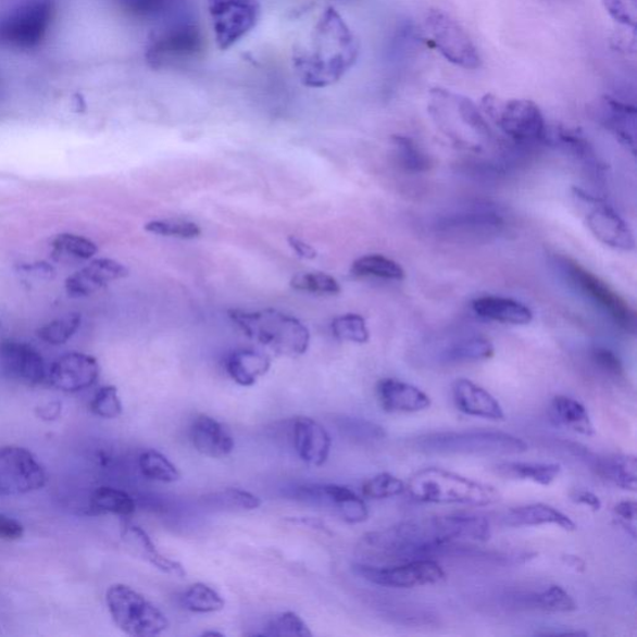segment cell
Returning <instances> with one entry per match:
<instances>
[{
  "label": "cell",
  "mask_w": 637,
  "mask_h": 637,
  "mask_svg": "<svg viewBox=\"0 0 637 637\" xmlns=\"http://www.w3.org/2000/svg\"><path fill=\"white\" fill-rule=\"evenodd\" d=\"M127 275L128 270L124 264L109 258H101L71 275L65 280V290L72 298L89 297L95 291L107 287L109 283L124 279Z\"/></svg>",
  "instance_id": "d6986e66"
},
{
  "label": "cell",
  "mask_w": 637,
  "mask_h": 637,
  "mask_svg": "<svg viewBox=\"0 0 637 637\" xmlns=\"http://www.w3.org/2000/svg\"><path fill=\"white\" fill-rule=\"evenodd\" d=\"M561 264L566 277L576 289H579L602 312L613 318V322L624 332L633 335L636 333V312L616 290L571 258H563Z\"/></svg>",
  "instance_id": "4fadbf2b"
},
{
  "label": "cell",
  "mask_w": 637,
  "mask_h": 637,
  "mask_svg": "<svg viewBox=\"0 0 637 637\" xmlns=\"http://www.w3.org/2000/svg\"><path fill=\"white\" fill-rule=\"evenodd\" d=\"M395 157L400 166L410 172H426L432 168V160L410 137L396 135L392 137Z\"/></svg>",
  "instance_id": "ab89813d"
},
{
  "label": "cell",
  "mask_w": 637,
  "mask_h": 637,
  "mask_svg": "<svg viewBox=\"0 0 637 637\" xmlns=\"http://www.w3.org/2000/svg\"><path fill=\"white\" fill-rule=\"evenodd\" d=\"M139 467L142 475L162 484H175L180 479V472L165 454L157 450H148L140 454Z\"/></svg>",
  "instance_id": "f35d334b"
},
{
  "label": "cell",
  "mask_w": 637,
  "mask_h": 637,
  "mask_svg": "<svg viewBox=\"0 0 637 637\" xmlns=\"http://www.w3.org/2000/svg\"><path fill=\"white\" fill-rule=\"evenodd\" d=\"M489 523L472 513H452L411 520L361 538L359 550L370 561L404 563L425 561L464 549L466 541L489 539Z\"/></svg>",
  "instance_id": "6da1fadb"
},
{
  "label": "cell",
  "mask_w": 637,
  "mask_h": 637,
  "mask_svg": "<svg viewBox=\"0 0 637 637\" xmlns=\"http://www.w3.org/2000/svg\"><path fill=\"white\" fill-rule=\"evenodd\" d=\"M90 411L101 419L114 420L123 415V402L118 398L116 386H102L93 395L90 402Z\"/></svg>",
  "instance_id": "681fc988"
},
{
  "label": "cell",
  "mask_w": 637,
  "mask_h": 637,
  "mask_svg": "<svg viewBox=\"0 0 637 637\" xmlns=\"http://www.w3.org/2000/svg\"><path fill=\"white\" fill-rule=\"evenodd\" d=\"M591 234L608 247L620 251H633L635 237L627 223L604 203L594 204L585 217Z\"/></svg>",
  "instance_id": "44dd1931"
},
{
  "label": "cell",
  "mask_w": 637,
  "mask_h": 637,
  "mask_svg": "<svg viewBox=\"0 0 637 637\" xmlns=\"http://www.w3.org/2000/svg\"><path fill=\"white\" fill-rule=\"evenodd\" d=\"M60 412H62V403L60 402H49L37 410L38 416L46 421L57 420Z\"/></svg>",
  "instance_id": "94428289"
},
{
  "label": "cell",
  "mask_w": 637,
  "mask_h": 637,
  "mask_svg": "<svg viewBox=\"0 0 637 637\" xmlns=\"http://www.w3.org/2000/svg\"><path fill=\"white\" fill-rule=\"evenodd\" d=\"M264 636L310 637L313 636L308 624L295 611H284L274 615L264 628Z\"/></svg>",
  "instance_id": "7bdbcfd3"
},
{
  "label": "cell",
  "mask_w": 637,
  "mask_h": 637,
  "mask_svg": "<svg viewBox=\"0 0 637 637\" xmlns=\"http://www.w3.org/2000/svg\"><path fill=\"white\" fill-rule=\"evenodd\" d=\"M572 499L575 503L589 507L592 511H599L601 501L597 495L589 492V490L578 489L572 494Z\"/></svg>",
  "instance_id": "680465c9"
},
{
  "label": "cell",
  "mask_w": 637,
  "mask_h": 637,
  "mask_svg": "<svg viewBox=\"0 0 637 637\" xmlns=\"http://www.w3.org/2000/svg\"><path fill=\"white\" fill-rule=\"evenodd\" d=\"M529 604L550 613H571L576 610L574 599L562 587L552 585L545 591L535 594L529 598Z\"/></svg>",
  "instance_id": "bcb514c9"
},
{
  "label": "cell",
  "mask_w": 637,
  "mask_h": 637,
  "mask_svg": "<svg viewBox=\"0 0 637 637\" xmlns=\"http://www.w3.org/2000/svg\"><path fill=\"white\" fill-rule=\"evenodd\" d=\"M504 523L510 527H539V525H557L564 530L576 529L575 523L555 508L544 504H528L513 508L504 515Z\"/></svg>",
  "instance_id": "f546056e"
},
{
  "label": "cell",
  "mask_w": 637,
  "mask_h": 637,
  "mask_svg": "<svg viewBox=\"0 0 637 637\" xmlns=\"http://www.w3.org/2000/svg\"><path fill=\"white\" fill-rule=\"evenodd\" d=\"M607 12L615 22L635 28L637 21V0H602Z\"/></svg>",
  "instance_id": "f5cc1de1"
},
{
  "label": "cell",
  "mask_w": 637,
  "mask_h": 637,
  "mask_svg": "<svg viewBox=\"0 0 637 637\" xmlns=\"http://www.w3.org/2000/svg\"><path fill=\"white\" fill-rule=\"evenodd\" d=\"M550 416L557 425L584 436L596 434L587 409L579 401L567 396H557L550 404Z\"/></svg>",
  "instance_id": "1f68e13d"
},
{
  "label": "cell",
  "mask_w": 637,
  "mask_h": 637,
  "mask_svg": "<svg viewBox=\"0 0 637 637\" xmlns=\"http://www.w3.org/2000/svg\"><path fill=\"white\" fill-rule=\"evenodd\" d=\"M351 273L357 277H372L386 280H402L407 277L402 266L382 254L360 257L351 265Z\"/></svg>",
  "instance_id": "8d00e7d4"
},
{
  "label": "cell",
  "mask_w": 637,
  "mask_h": 637,
  "mask_svg": "<svg viewBox=\"0 0 637 637\" xmlns=\"http://www.w3.org/2000/svg\"><path fill=\"white\" fill-rule=\"evenodd\" d=\"M100 365L98 360L84 352H66L50 366L48 380L57 390L74 394L98 383Z\"/></svg>",
  "instance_id": "2e32d148"
},
{
  "label": "cell",
  "mask_w": 637,
  "mask_h": 637,
  "mask_svg": "<svg viewBox=\"0 0 637 637\" xmlns=\"http://www.w3.org/2000/svg\"><path fill=\"white\" fill-rule=\"evenodd\" d=\"M202 636H223V634L216 632H205L202 634Z\"/></svg>",
  "instance_id": "e7e4bbea"
},
{
  "label": "cell",
  "mask_w": 637,
  "mask_h": 637,
  "mask_svg": "<svg viewBox=\"0 0 637 637\" xmlns=\"http://www.w3.org/2000/svg\"><path fill=\"white\" fill-rule=\"evenodd\" d=\"M420 452L435 454H520L528 451L521 438L497 432L437 433L413 441Z\"/></svg>",
  "instance_id": "ba28073f"
},
{
  "label": "cell",
  "mask_w": 637,
  "mask_h": 637,
  "mask_svg": "<svg viewBox=\"0 0 637 637\" xmlns=\"http://www.w3.org/2000/svg\"><path fill=\"white\" fill-rule=\"evenodd\" d=\"M232 322H235L247 338L261 344L274 355L298 358L304 355L310 346V333L297 317L284 314L277 309H264L260 312L246 310H228Z\"/></svg>",
  "instance_id": "277c9868"
},
{
  "label": "cell",
  "mask_w": 637,
  "mask_h": 637,
  "mask_svg": "<svg viewBox=\"0 0 637 637\" xmlns=\"http://www.w3.org/2000/svg\"><path fill=\"white\" fill-rule=\"evenodd\" d=\"M480 110L499 130L516 142H538L547 139L544 113L536 102L527 99L503 100L495 95L482 99Z\"/></svg>",
  "instance_id": "30bf717a"
},
{
  "label": "cell",
  "mask_w": 637,
  "mask_h": 637,
  "mask_svg": "<svg viewBox=\"0 0 637 637\" xmlns=\"http://www.w3.org/2000/svg\"><path fill=\"white\" fill-rule=\"evenodd\" d=\"M290 287L317 295L337 296L341 291L339 282L325 273H299L291 278Z\"/></svg>",
  "instance_id": "f6af8a7d"
},
{
  "label": "cell",
  "mask_w": 637,
  "mask_h": 637,
  "mask_svg": "<svg viewBox=\"0 0 637 637\" xmlns=\"http://www.w3.org/2000/svg\"><path fill=\"white\" fill-rule=\"evenodd\" d=\"M204 50L203 33L196 22L179 18L154 30L146 46V62L152 67H174L200 58Z\"/></svg>",
  "instance_id": "52a82bcc"
},
{
  "label": "cell",
  "mask_w": 637,
  "mask_h": 637,
  "mask_svg": "<svg viewBox=\"0 0 637 637\" xmlns=\"http://www.w3.org/2000/svg\"><path fill=\"white\" fill-rule=\"evenodd\" d=\"M180 602L186 610L193 614L220 613L226 607L225 599L204 583L192 584L180 598Z\"/></svg>",
  "instance_id": "74e56055"
},
{
  "label": "cell",
  "mask_w": 637,
  "mask_h": 637,
  "mask_svg": "<svg viewBox=\"0 0 637 637\" xmlns=\"http://www.w3.org/2000/svg\"><path fill=\"white\" fill-rule=\"evenodd\" d=\"M404 490H408L412 499L422 503L485 507L501 499V495L494 486L437 467L416 472L409 479Z\"/></svg>",
  "instance_id": "5b68a950"
},
{
  "label": "cell",
  "mask_w": 637,
  "mask_h": 637,
  "mask_svg": "<svg viewBox=\"0 0 637 637\" xmlns=\"http://www.w3.org/2000/svg\"><path fill=\"white\" fill-rule=\"evenodd\" d=\"M615 519L620 525L636 539V516H637V504L633 501L620 502L615 505Z\"/></svg>",
  "instance_id": "11a10c76"
},
{
  "label": "cell",
  "mask_w": 637,
  "mask_h": 637,
  "mask_svg": "<svg viewBox=\"0 0 637 637\" xmlns=\"http://www.w3.org/2000/svg\"><path fill=\"white\" fill-rule=\"evenodd\" d=\"M332 333L340 341L366 344L370 339L365 318L359 314L335 317L332 323Z\"/></svg>",
  "instance_id": "ee69618b"
},
{
  "label": "cell",
  "mask_w": 637,
  "mask_h": 637,
  "mask_svg": "<svg viewBox=\"0 0 637 637\" xmlns=\"http://www.w3.org/2000/svg\"><path fill=\"white\" fill-rule=\"evenodd\" d=\"M340 428L352 440L361 442L380 441L386 437L385 429L380 425L363 419L344 417Z\"/></svg>",
  "instance_id": "816d5d0a"
},
{
  "label": "cell",
  "mask_w": 637,
  "mask_h": 637,
  "mask_svg": "<svg viewBox=\"0 0 637 637\" xmlns=\"http://www.w3.org/2000/svg\"><path fill=\"white\" fill-rule=\"evenodd\" d=\"M495 469L504 478L527 480L545 487L552 485L562 472L557 463L503 462Z\"/></svg>",
  "instance_id": "d6a6232c"
},
{
  "label": "cell",
  "mask_w": 637,
  "mask_h": 637,
  "mask_svg": "<svg viewBox=\"0 0 637 637\" xmlns=\"http://www.w3.org/2000/svg\"><path fill=\"white\" fill-rule=\"evenodd\" d=\"M115 4L128 16L136 20H154L165 14L175 0H114Z\"/></svg>",
  "instance_id": "7dc6e473"
},
{
  "label": "cell",
  "mask_w": 637,
  "mask_h": 637,
  "mask_svg": "<svg viewBox=\"0 0 637 637\" xmlns=\"http://www.w3.org/2000/svg\"><path fill=\"white\" fill-rule=\"evenodd\" d=\"M591 358L594 363H596L602 372L613 376H622L624 374L622 360H620L614 351L607 348H596L591 351Z\"/></svg>",
  "instance_id": "db71d44e"
},
{
  "label": "cell",
  "mask_w": 637,
  "mask_h": 637,
  "mask_svg": "<svg viewBox=\"0 0 637 637\" xmlns=\"http://www.w3.org/2000/svg\"><path fill=\"white\" fill-rule=\"evenodd\" d=\"M0 367L8 377L27 385H39L48 376L40 352L18 340L0 341Z\"/></svg>",
  "instance_id": "e0dca14e"
},
{
  "label": "cell",
  "mask_w": 637,
  "mask_h": 637,
  "mask_svg": "<svg viewBox=\"0 0 637 637\" xmlns=\"http://www.w3.org/2000/svg\"><path fill=\"white\" fill-rule=\"evenodd\" d=\"M377 401L389 413H412L425 411L432 407L429 396L398 378H383L376 386Z\"/></svg>",
  "instance_id": "603a6c76"
},
{
  "label": "cell",
  "mask_w": 637,
  "mask_h": 637,
  "mask_svg": "<svg viewBox=\"0 0 637 637\" xmlns=\"http://www.w3.org/2000/svg\"><path fill=\"white\" fill-rule=\"evenodd\" d=\"M360 42L333 7L317 14L291 50V64L305 88L326 89L338 84L355 66Z\"/></svg>",
  "instance_id": "7a4b0ae2"
},
{
  "label": "cell",
  "mask_w": 637,
  "mask_h": 637,
  "mask_svg": "<svg viewBox=\"0 0 637 637\" xmlns=\"http://www.w3.org/2000/svg\"><path fill=\"white\" fill-rule=\"evenodd\" d=\"M472 309L478 316L497 323L528 325L533 321L532 310L511 298L479 297L472 301Z\"/></svg>",
  "instance_id": "83f0119b"
},
{
  "label": "cell",
  "mask_w": 637,
  "mask_h": 637,
  "mask_svg": "<svg viewBox=\"0 0 637 637\" xmlns=\"http://www.w3.org/2000/svg\"><path fill=\"white\" fill-rule=\"evenodd\" d=\"M24 536V527L20 521L4 514H0V539L20 540Z\"/></svg>",
  "instance_id": "9f6ffc18"
},
{
  "label": "cell",
  "mask_w": 637,
  "mask_h": 637,
  "mask_svg": "<svg viewBox=\"0 0 637 637\" xmlns=\"http://www.w3.org/2000/svg\"><path fill=\"white\" fill-rule=\"evenodd\" d=\"M272 365L265 352L253 349L232 351L226 359L227 374L239 386L251 387L266 373Z\"/></svg>",
  "instance_id": "f1b7e54d"
},
{
  "label": "cell",
  "mask_w": 637,
  "mask_h": 637,
  "mask_svg": "<svg viewBox=\"0 0 637 637\" xmlns=\"http://www.w3.org/2000/svg\"><path fill=\"white\" fill-rule=\"evenodd\" d=\"M207 13L220 50L234 48L261 21L260 0H207Z\"/></svg>",
  "instance_id": "8fae6325"
},
{
  "label": "cell",
  "mask_w": 637,
  "mask_h": 637,
  "mask_svg": "<svg viewBox=\"0 0 637 637\" xmlns=\"http://www.w3.org/2000/svg\"><path fill=\"white\" fill-rule=\"evenodd\" d=\"M123 541L128 552L157 567L160 572L178 576V578L186 576L184 565L163 555L141 527L133 524L126 525L123 530Z\"/></svg>",
  "instance_id": "484cf974"
},
{
  "label": "cell",
  "mask_w": 637,
  "mask_h": 637,
  "mask_svg": "<svg viewBox=\"0 0 637 637\" xmlns=\"http://www.w3.org/2000/svg\"><path fill=\"white\" fill-rule=\"evenodd\" d=\"M82 315L79 313L66 314L55 321L41 326L38 329V337L49 346H63L71 340L75 333L80 329Z\"/></svg>",
  "instance_id": "b9f144b4"
},
{
  "label": "cell",
  "mask_w": 637,
  "mask_h": 637,
  "mask_svg": "<svg viewBox=\"0 0 637 637\" xmlns=\"http://www.w3.org/2000/svg\"><path fill=\"white\" fill-rule=\"evenodd\" d=\"M292 441L301 461L313 467H322L332 451V437L314 419L300 416L292 425Z\"/></svg>",
  "instance_id": "ffe728a7"
},
{
  "label": "cell",
  "mask_w": 637,
  "mask_h": 637,
  "mask_svg": "<svg viewBox=\"0 0 637 637\" xmlns=\"http://www.w3.org/2000/svg\"><path fill=\"white\" fill-rule=\"evenodd\" d=\"M424 27L429 42L447 62L466 71H476L480 66L482 58L475 42L450 14L441 10L428 11Z\"/></svg>",
  "instance_id": "7c38bea8"
},
{
  "label": "cell",
  "mask_w": 637,
  "mask_h": 637,
  "mask_svg": "<svg viewBox=\"0 0 637 637\" xmlns=\"http://www.w3.org/2000/svg\"><path fill=\"white\" fill-rule=\"evenodd\" d=\"M0 328H2V322H0Z\"/></svg>",
  "instance_id": "03108f58"
},
{
  "label": "cell",
  "mask_w": 637,
  "mask_h": 637,
  "mask_svg": "<svg viewBox=\"0 0 637 637\" xmlns=\"http://www.w3.org/2000/svg\"><path fill=\"white\" fill-rule=\"evenodd\" d=\"M537 635L540 636H567V635H574V636H588L589 634L587 632H580V630H573V628H566V627H548L546 628V630H540L536 633Z\"/></svg>",
  "instance_id": "6125c7cd"
},
{
  "label": "cell",
  "mask_w": 637,
  "mask_h": 637,
  "mask_svg": "<svg viewBox=\"0 0 637 637\" xmlns=\"http://www.w3.org/2000/svg\"><path fill=\"white\" fill-rule=\"evenodd\" d=\"M564 561L567 565L574 567L575 571L584 570L585 564L578 557L567 555L566 558H564Z\"/></svg>",
  "instance_id": "be15d7a7"
},
{
  "label": "cell",
  "mask_w": 637,
  "mask_h": 637,
  "mask_svg": "<svg viewBox=\"0 0 637 637\" xmlns=\"http://www.w3.org/2000/svg\"><path fill=\"white\" fill-rule=\"evenodd\" d=\"M495 355L494 344L482 337L461 338L446 347L440 355L444 363H467L487 360Z\"/></svg>",
  "instance_id": "836d02e7"
},
{
  "label": "cell",
  "mask_w": 637,
  "mask_h": 637,
  "mask_svg": "<svg viewBox=\"0 0 637 637\" xmlns=\"http://www.w3.org/2000/svg\"><path fill=\"white\" fill-rule=\"evenodd\" d=\"M189 441L207 458H227L235 450L234 437L216 419L198 415L189 426Z\"/></svg>",
  "instance_id": "cb8c5ba5"
},
{
  "label": "cell",
  "mask_w": 637,
  "mask_h": 637,
  "mask_svg": "<svg viewBox=\"0 0 637 637\" xmlns=\"http://www.w3.org/2000/svg\"><path fill=\"white\" fill-rule=\"evenodd\" d=\"M51 248H53L55 260H62L63 257L68 255L76 260L89 261L99 251L98 246L89 238L72 234L59 235L51 243Z\"/></svg>",
  "instance_id": "60d3db41"
},
{
  "label": "cell",
  "mask_w": 637,
  "mask_h": 637,
  "mask_svg": "<svg viewBox=\"0 0 637 637\" xmlns=\"http://www.w3.org/2000/svg\"><path fill=\"white\" fill-rule=\"evenodd\" d=\"M598 475L614 486L636 492L637 462L635 455L613 454L607 458H597L592 462Z\"/></svg>",
  "instance_id": "4dcf8cb0"
},
{
  "label": "cell",
  "mask_w": 637,
  "mask_h": 637,
  "mask_svg": "<svg viewBox=\"0 0 637 637\" xmlns=\"http://www.w3.org/2000/svg\"><path fill=\"white\" fill-rule=\"evenodd\" d=\"M55 18L54 0H23L0 12V49H38Z\"/></svg>",
  "instance_id": "8992f818"
},
{
  "label": "cell",
  "mask_w": 637,
  "mask_h": 637,
  "mask_svg": "<svg viewBox=\"0 0 637 637\" xmlns=\"http://www.w3.org/2000/svg\"><path fill=\"white\" fill-rule=\"evenodd\" d=\"M288 243L292 251H295L300 258H303V260L313 261L317 257V252L315 251L314 247L304 242L303 239L290 236L288 238Z\"/></svg>",
  "instance_id": "6f0895ef"
},
{
  "label": "cell",
  "mask_w": 637,
  "mask_h": 637,
  "mask_svg": "<svg viewBox=\"0 0 637 637\" xmlns=\"http://www.w3.org/2000/svg\"><path fill=\"white\" fill-rule=\"evenodd\" d=\"M48 482L47 472L27 449L0 447V497L37 492Z\"/></svg>",
  "instance_id": "5bb4252c"
},
{
  "label": "cell",
  "mask_w": 637,
  "mask_h": 637,
  "mask_svg": "<svg viewBox=\"0 0 637 637\" xmlns=\"http://www.w3.org/2000/svg\"><path fill=\"white\" fill-rule=\"evenodd\" d=\"M298 497L307 501L328 503L339 512L344 521L350 524L363 523L369 519L364 499L347 486H305L299 488Z\"/></svg>",
  "instance_id": "ac0fdd59"
},
{
  "label": "cell",
  "mask_w": 637,
  "mask_h": 637,
  "mask_svg": "<svg viewBox=\"0 0 637 637\" xmlns=\"http://www.w3.org/2000/svg\"><path fill=\"white\" fill-rule=\"evenodd\" d=\"M407 486L398 477L391 473H380L373 478H370L363 485V495L369 499H386L399 496L404 492Z\"/></svg>",
  "instance_id": "f907efd6"
},
{
  "label": "cell",
  "mask_w": 637,
  "mask_h": 637,
  "mask_svg": "<svg viewBox=\"0 0 637 637\" xmlns=\"http://www.w3.org/2000/svg\"><path fill=\"white\" fill-rule=\"evenodd\" d=\"M421 37L412 22L402 21L394 28L386 47V62L394 72H407L419 55Z\"/></svg>",
  "instance_id": "4316f807"
},
{
  "label": "cell",
  "mask_w": 637,
  "mask_h": 637,
  "mask_svg": "<svg viewBox=\"0 0 637 637\" xmlns=\"http://www.w3.org/2000/svg\"><path fill=\"white\" fill-rule=\"evenodd\" d=\"M105 599L113 622L128 636H159L170 627L167 616L128 585H111Z\"/></svg>",
  "instance_id": "9c48e42d"
},
{
  "label": "cell",
  "mask_w": 637,
  "mask_h": 637,
  "mask_svg": "<svg viewBox=\"0 0 637 637\" xmlns=\"http://www.w3.org/2000/svg\"><path fill=\"white\" fill-rule=\"evenodd\" d=\"M91 510L98 513L130 516L136 511L134 498L125 490L114 487H99L90 499Z\"/></svg>",
  "instance_id": "d590c367"
},
{
  "label": "cell",
  "mask_w": 637,
  "mask_h": 637,
  "mask_svg": "<svg viewBox=\"0 0 637 637\" xmlns=\"http://www.w3.org/2000/svg\"><path fill=\"white\" fill-rule=\"evenodd\" d=\"M452 395L455 408L469 416L492 421L504 420L501 403L495 399V396L467 378H459L453 383Z\"/></svg>",
  "instance_id": "d4e9b609"
},
{
  "label": "cell",
  "mask_w": 637,
  "mask_h": 637,
  "mask_svg": "<svg viewBox=\"0 0 637 637\" xmlns=\"http://www.w3.org/2000/svg\"><path fill=\"white\" fill-rule=\"evenodd\" d=\"M22 271L27 272L28 274L37 275V277H54V268L48 263L40 262L37 264L24 265L22 266Z\"/></svg>",
  "instance_id": "91938a15"
},
{
  "label": "cell",
  "mask_w": 637,
  "mask_h": 637,
  "mask_svg": "<svg viewBox=\"0 0 637 637\" xmlns=\"http://www.w3.org/2000/svg\"><path fill=\"white\" fill-rule=\"evenodd\" d=\"M149 234L180 239H195L201 236L202 230L195 222L185 220H158L145 226Z\"/></svg>",
  "instance_id": "c3c4849f"
},
{
  "label": "cell",
  "mask_w": 637,
  "mask_h": 637,
  "mask_svg": "<svg viewBox=\"0 0 637 637\" xmlns=\"http://www.w3.org/2000/svg\"><path fill=\"white\" fill-rule=\"evenodd\" d=\"M598 122L616 139L635 153L636 108L630 103L611 97H602L594 105Z\"/></svg>",
  "instance_id": "7402d4cb"
},
{
  "label": "cell",
  "mask_w": 637,
  "mask_h": 637,
  "mask_svg": "<svg viewBox=\"0 0 637 637\" xmlns=\"http://www.w3.org/2000/svg\"><path fill=\"white\" fill-rule=\"evenodd\" d=\"M352 567L360 578L378 585V587L394 589L424 587V585L437 584L446 578L441 565L434 559L404 562L391 566L355 564Z\"/></svg>",
  "instance_id": "9a60e30c"
},
{
  "label": "cell",
  "mask_w": 637,
  "mask_h": 637,
  "mask_svg": "<svg viewBox=\"0 0 637 637\" xmlns=\"http://www.w3.org/2000/svg\"><path fill=\"white\" fill-rule=\"evenodd\" d=\"M201 502L220 511H254L262 505L260 497L239 488H226L205 495Z\"/></svg>",
  "instance_id": "e575fe53"
},
{
  "label": "cell",
  "mask_w": 637,
  "mask_h": 637,
  "mask_svg": "<svg viewBox=\"0 0 637 637\" xmlns=\"http://www.w3.org/2000/svg\"><path fill=\"white\" fill-rule=\"evenodd\" d=\"M428 113L437 127L459 148L479 151L494 139L482 110L461 93L444 88L432 89Z\"/></svg>",
  "instance_id": "3957f363"
}]
</instances>
